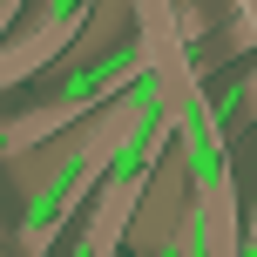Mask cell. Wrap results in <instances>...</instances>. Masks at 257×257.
Segmentation results:
<instances>
[{
	"instance_id": "cell-1",
	"label": "cell",
	"mask_w": 257,
	"mask_h": 257,
	"mask_svg": "<svg viewBox=\"0 0 257 257\" xmlns=\"http://www.w3.org/2000/svg\"><path fill=\"white\" fill-rule=\"evenodd\" d=\"M75 48L81 54L61 68V88H54L41 108L7 115V136H0L7 163L61 142L68 128H81L88 115H102L115 95H128V81L142 75V14L136 7H95V27L75 41Z\"/></svg>"
},
{
	"instance_id": "cell-3",
	"label": "cell",
	"mask_w": 257,
	"mask_h": 257,
	"mask_svg": "<svg viewBox=\"0 0 257 257\" xmlns=\"http://www.w3.org/2000/svg\"><path fill=\"white\" fill-rule=\"evenodd\" d=\"M244 257H257V196H250V217H244Z\"/></svg>"
},
{
	"instance_id": "cell-4",
	"label": "cell",
	"mask_w": 257,
	"mask_h": 257,
	"mask_svg": "<svg viewBox=\"0 0 257 257\" xmlns=\"http://www.w3.org/2000/svg\"><path fill=\"white\" fill-rule=\"evenodd\" d=\"M237 14H244V21H250V27H257V0H244V7H237Z\"/></svg>"
},
{
	"instance_id": "cell-2",
	"label": "cell",
	"mask_w": 257,
	"mask_h": 257,
	"mask_svg": "<svg viewBox=\"0 0 257 257\" xmlns=\"http://www.w3.org/2000/svg\"><path fill=\"white\" fill-rule=\"evenodd\" d=\"M88 27H95V0H48V7H34L21 21V34L7 41V54H0V81H7V88L34 81L41 68H48L68 41H81Z\"/></svg>"
}]
</instances>
